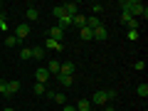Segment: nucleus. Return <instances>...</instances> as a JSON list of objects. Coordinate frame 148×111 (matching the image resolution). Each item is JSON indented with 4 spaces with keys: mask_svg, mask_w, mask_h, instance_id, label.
Instances as JSON below:
<instances>
[{
    "mask_svg": "<svg viewBox=\"0 0 148 111\" xmlns=\"http://www.w3.org/2000/svg\"><path fill=\"white\" fill-rule=\"evenodd\" d=\"M82 40H84V42L94 40V30H89V27H82Z\"/></svg>",
    "mask_w": 148,
    "mask_h": 111,
    "instance_id": "nucleus-18",
    "label": "nucleus"
},
{
    "mask_svg": "<svg viewBox=\"0 0 148 111\" xmlns=\"http://www.w3.org/2000/svg\"><path fill=\"white\" fill-rule=\"evenodd\" d=\"M121 22L128 27V30H138V20L133 15H128V12H121Z\"/></svg>",
    "mask_w": 148,
    "mask_h": 111,
    "instance_id": "nucleus-4",
    "label": "nucleus"
},
{
    "mask_svg": "<svg viewBox=\"0 0 148 111\" xmlns=\"http://www.w3.org/2000/svg\"><path fill=\"white\" fill-rule=\"evenodd\" d=\"M20 82L17 79H12V82H5V91H3V94H5V99H10V96H15L17 91H20Z\"/></svg>",
    "mask_w": 148,
    "mask_h": 111,
    "instance_id": "nucleus-2",
    "label": "nucleus"
},
{
    "mask_svg": "<svg viewBox=\"0 0 148 111\" xmlns=\"http://www.w3.org/2000/svg\"><path fill=\"white\" fill-rule=\"evenodd\" d=\"M74 72H77V64H74V62H64L62 67H59V74H69V77H74Z\"/></svg>",
    "mask_w": 148,
    "mask_h": 111,
    "instance_id": "nucleus-7",
    "label": "nucleus"
},
{
    "mask_svg": "<svg viewBox=\"0 0 148 111\" xmlns=\"http://www.w3.org/2000/svg\"><path fill=\"white\" fill-rule=\"evenodd\" d=\"M52 15L57 17V20H59V17H64V15H67V12H64V5H59V8H52Z\"/></svg>",
    "mask_w": 148,
    "mask_h": 111,
    "instance_id": "nucleus-25",
    "label": "nucleus"
},
{
    "mask_svg": "<svg viewBox=\"0 0 148 111\" xmlns=\"http://www.w3.org/2000/svg\"><path fill=\"white\" fill-rule=\"evenodd\" d=\"M57 79L62 86H72L74 84V77H69V74H57Z\"/></svg>",
    "mask_w": 148,
    "mask_h": 111,
    "instance_id": "nucleus-14",
    "label": "nucleus"
},
{
    "mask_svg": "<svg viewBox=\"0 0 148 111\" xmlns=\"http://www.w3.org/2000/svg\"><path fill=\"white\" fill-rule=\"evenodd\" d=\"M128 40L136 42V40H138V30H128Z\"/></svg>",
    "mask_w": 148,
    "mask_h": 111,
    "instance_id": "nucleus-28",
    "label": "nucleus"
},
{
    "mask_svg": "<svg viewBox=\"0 0 148 111\" xmlns=\"http://www.w3.org/2000/svg\"><path fill=\"white\" fill-rule=\"evenodd\" d=\"M3 111H15V109H12V106H3Z\"/></svg>",
    "mask_w": 148,
    "mask_h": 111,
    "instance_id": "nucleus-32",
    "label": "nucleus"
},
{
    "mask_svg": "<svg viewBox=\"0 0 148 111\" xmlns=\"http://www.w3.org/2000/svg\"><path fill=\"white\" fill-rule=\"evenodd\" d=\"M59 67H62V62H57V59H49L45 69H47L49 74H59Z\"/></svg>",
    "mask_w": 148,
    "mask_h": 111,
    "instance_id": "nucleus-10",
    "label": "nucleus"
},
{
    "mask_svg": "<svg viewBox=\"0 0 148 111\" xmlns=\"http://www.w3.org/2000/svg\"><path fill=\"white\" fill-rule=\"evenodd\" d=\"M37 17H40V10H37V8H27V20H32V22H35Z\"/></svg>",
    "mask_w": 148,
    "mask_h": 111,
    "instance_id": "nucleus-21",
    "label": "nucleus"
},
{
    "mask_svg": "<svg viewBox=\"0 0 148 111\" xmlns=\"http://www.w3.org/2000/svg\"><path fill=\"white\" fill-rule=\"evenodd\" d=\"M32 91H35L37 96H42L45 91H47V84H40V82H35V89H32Z\"/></svg>",
    "mask_w": 148,
    "mask_h": 111,
    "instance_id": "nucleus-23",
    "label": "nucleus"
},
{
    "mask_svg": "<svg viewBox=\"0 0 148 111\" xmlns=\"http://www.w3.org/2000/svg\"><path fill=\"white\" fill-rule=\"evenodd\" d=\"M27 35H30V25H27V22H22V25L15 27V37H17V40H25Z\"/></svg>",
    "mask_w": 148,
    "mask_h": 111,
    "instance_id": "nucleus-5",
    "label": "nucleus"
},
{
    "mask_svg": "<svg viewBox=\"0 0 148 111\" xmlns=\"http://www.w3.org/2000/svg\"><path fill=\"white\" fill-rule=\"evenodd\" d=\"M77 111H91V101L89 99H79L77 101Z\"/></svg>",
    "mask_w": 148,
    "mask_h": 111,
    "instance_id": "nucleus-15",
    "label": "nucleus"
},
{
    "mask_svg": "<svg viewBox=\"0 0 148 111\" xmlns=\"http://www.w3.org/2000/svg\"><path fill=\"white\" fill-rule=\"evenodd\" d=\"M45 47H47V49H54V52H59V49H64V45H62V42H57V40H49V37H47Z\"/></svg>",
    "mask_w": 148,
    "mask_h": 111,
    "instance_id": "nucleus-13",
    "label": "nucleus"
},
{
    "mask_svg": "<svg viewBox=\"0 0 148 111\" xmlns=\"http://www.w3.org/2000/svg\"><path fill=\"white\" fill-rule=\"evenodd\" d=\"M62 37H64V30H62V27H52V30H49V40L62 42Z\"/></svg>",
    "mask_w": 148,
    "mask_h": 111,
    "instance_id": "nucleus-11",
    "label": "nucleus"
},
{
    "mask_svg": "<svg viewBox=\"0 0 148 111\" xmlns=\"http://www.w3.org/2000/svg\"><path fill=\"white\" fill-rule=\"evenodd\" d=\"M104 25V22L99 20V15H89L86 17V27H89V30H96V27H101Z\"/></svg>",
    "mask_w": 148,
    "mask_h": 111,
    "instance_id": "nucleus-8",
    "label": "nucleus"
},
{
    "mask_svg": "<svg viewBox=\"0 0 148 111\" xmlns=\"http://www.w3.org/2000/svg\"><path fill=\"white\" fill-rule=\"evenodd\" d=\"M106 37H109V32H106V27L101 25V27H96L94 30V40H99V42H104Z\"/></svg>",
    "mask_w": 148,
    "mask_h": 111,
    "instance_id": "nucleus-12",
    "label": "nucleus"
},
{
    "mask_svg": "<svg viewBox=\"0 0 148 111\" xmlns=\"http://www.w3.org/2000/svg\"><path fill=\"white\" fill-rule=\"evenodd\" d=\"M104 104H109V94L101 89V91H96V94L91 96V106H104Z\"/></svg>",
    "mask_w": 148,
    "mask_h": 111,
    "instance_id": "nucleus-3",
    "label": "nucleus"
},
{
    "mask_svg": "<svg viewBox=\"0 0 148 111\" xmlns=\"http://www.w3.org/2000/svg\"><path fill=\"white\" fill-rule=\"evenodd\" d=\"M57 27H62V30H67V27H72V17H69V15L59 17V25H57Z\"/></svg>",
    "mask_w": 148,
    "mask_h": 111,
    "instance_id": "nucleus-19",
    "label": "nucleus"
},
{
    "mask_svg": "<svg viewBox=\"0 0 148 111\" xmlns=\"http://www.w3.org/2000/svg\"><path fill=\"white\" fill-rule=\"evenodd\" d=\"M5 45H8V47H17V45H20V40H17L15 35H8V37H5Z\"/></svg>",
    "mask_w": 148,
    "mask_h": 111,
    "instance_id": "nucleus-22",
    "label": "nucleus"
},
{
    "mask_svg": "<svg viewBox=\"0 0 148 111\" xmlns=\"http://www.w3.org/2000/svg\"><path fill=\"white\" fill-rule=\"evenodd\" d=\"M64 12H67L69 17L79 15V3H67V5H64Z\"/></svg>",
    "mask_w": 148,
    "mask_h": 111,
    "instance_id": "nucleus-9",
    "label": "nucleus"
},
{
    "mask_svg": "<svg viewBox=\"0 0 148 111\" xmlns=\"http://www.w3.org/2000/svg\"><path fill=\"white\" fill-rule=\"evenodd\" d=\"M0 8H3V3H0Z\"/></svg>",
    "mask_w": 148,
    "mask_h": 111,
    "instance_id": "nucleus-33",
    "label": "nucleus"
},
{
    "mask_svg": "<svg viewBox=\"0 0 148 111\" xmlns=\"http://www.w3.org/2000/svg\"><path fill=\"white\" fill-rule=\"evenodd\" d=\"M20 59H22V62L32 59V47H22V49H20Z\"/></svg>",
    "mask_w": 148,
    "mask_h": 111,
    "instance_id": "nucleus-17",
    "label": "nucleus"
},
{
    "mask_svg": "<svg viewBox=\"0 0 148 111\" xmlns=\"http://www.w3.org/2000/svg\"><path fill=\"white\" fill-rule=\"evenodd\" d=\"M45 57V47H32V59H42Z\"/></svg>",
    "mask_w": 148,
    "mask_h": 111,
    "instance_id": "nucleus-24",
    "label": "nucleus"
},
{
    "mask_svg": "<svg viewBox=\"0 0 148 111\" xmlns=\"http://www.w3.org/2000/svg\"><path fill=\"white\" fill-rule=\"evenodd\" d=\"M136 94L141 96V99H146V96H148V84H138L136 86Z\"/></svg>",
    "mask_w": 148,
    "mask_h": 111,
    "instance_id": "nucleus-20",
    "label": "nucleus"
},
{
    "mask_svg": "<svg viewBox=\"0 0 148 111\" xmlns=\"http://www.w3.org/2000/svg\"><path fill=\"white\" fill-rule=\"evenodd\" d=\"M35 77H37V82H40V84H47V82H49V77H52V74H49V72H47V69H45V67H40V69H37V72H35Z\"/></svg>",
    "mask_w": 148,
    "mask_h": 111,
    "instance_id": "nucleus-6",
    "label": "nucleus"
},
{
    "mask_svg": "<svg viewBox=\"0 0 148 111\" xmlns=\"http://www.w3.org/2000/svg\"><path fill=\"white\" fill-rule=\"evenodd\" d=\"M52 99H54V101H57V104H67V96H64V94H54V96H52Z\"/></svg>",
    "mask_w": 148,
    "mask_h": 111,
    "instance_id": "nucleus-27",
    "label": "nucleus"
},
{
    "mask_svg": "<svg viewBox=\"0 0 148 111\" xmlns=\"http://www.w3.org/2000/svg\"><path fill=\"white\" fill-rule=\"evenodd\" d=\"M3 91H5V82L0 79V94H3Z\"/></svg>",
    "mask_w": 148,
    "mask_h": 111,
    "instance_id": "nucleus-30",
    "label": "nucleus"
},
{
    "mask_svg": "<svg viewBox=\"0 0 148 111\" xmlns=\"http://www.w3.org/2000/svg\"><path fill=\"white\" fill-rule=\"evenodd\" d=\"M72 25H77V27H86V15H74V17H72Z\"/></svg>",
    "mask_w": 148,
    "mask_h": 111,
    "instance_id": "nucleus-16",
    "label": "nucleus"
},
{
    "mask_svg": "<svg viewBox=\"0 0 148 111\" xmlns=\"http://www.w3.org/2000/svg\"><path fill=\"white\" fill-rule=\"evenodd\" d=\"M64 111H77V106H67L64 104Z\"/></svg>",
    "mask_w": 148,
    "mask_h": 111,
    "instance_id": "nucleus-29",
    "label": "nucleus"
},
{
    "mask_svg": "<svg viewBox=\"0 0 148 111\" xmlns=\"http://www.w3.org/2000/svg\"><path fill=\"white\" fill-rule=\"evenodd\" d=\"M104 111H116V109H114V106H104Z\"/></svg>",
    "mask_w": 148,
    "mask_h": 111,
    "instance_id": "nucleus-31",
    "label": "nucleus"
},
{
    "mask_svg": "<svg viewBox=\"0 0 148 111\" xmlns=\"http://www.w3.org/2000/svg\"><path fill=\"white\" fill-rule=\"evenodd\" d=\"M101 10H104V5H101V3H94V5H91V12H94V15H99Z\"/></svg>",
    "mask_w": 148,
    "mask_h": 111,
    "instance_id": "nucleus-26",
    "label": "nucleus"
},
{
    "mask_svg": "<svg viewBox=\"0 0 148 111\" xmlns=\"http://www.w3.org/2000/svg\"><path fill=\"white\" fill-rule=\"evenodd\" d=\"M121 8H123V12L133 15L136 20H138V17H143V20L148 17V8L143 5V3H138V0H123V3H121Z\"/></svg>",
    "mask_w": 148,
    "mask_h": 111,
    "instance_id": "nucleus-1",
    "label": "nucleus"
}]
</instances>
